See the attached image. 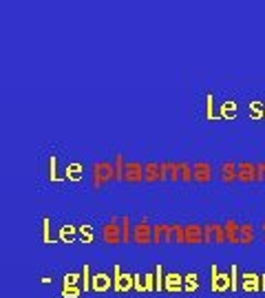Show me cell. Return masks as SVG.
I'll return each instance as SVG.
<instances>
[{
    "instance_id": "cell-1",
    "label": "cell",
    "mask_w": 265,
    "mask_h": 298,
    "mask_svg": "<svg viewBox=\"0 0 265 298\" xmlns=\"http://www.w3.org/2000/svg\"><path fill=\"white\" fill-rule=\"evenodd\" d=\"M99 239H102V243H106V245H120V243H124V241H122L120 216H111L106 223H102V228H99Z\"/></svg>"
},
{
    "instance_id": "cell-2",
    "label": "cell",
    "mask_w": 265,
    "mask_h": 298,
    "mask_svg": "<svg viewBox=\"0 0 265 298\" xmlns=\"http://www.w3.org/2000/svg\"><path fill=\"white\" fill-rule=\"evenodd\" d=\"M153 228L148 219H139L135 225H132V243L137 245H148L153 243Z\"/></svg>"
},
{
    "instance_id": "cell-3",
    "label": "cell",
    "mask_w": 265,
    "mask_h": 298,
    "mask_svg": "<svg viewBox=\"0 0 265 298\" xmlns=\"http://www.w3.org/2000/svg\"><path fill=\"white\" fill-rule=\"evenodd\" d=\"M210 290L217 292V294H223V292L232 290V281H230V274L221 272L217 265L210 267Z\"/></svg>"
},
{
    "instance_id": "cell-4",
    "label": "cell",
    "mask_w": 265,
    "mask_h": 298,
    "mask_svg": "<svg viewBox=\"0 0 265 298\" xmlns=\"http://www.w3.org/2000/svg\"><path fill=\"white\" fill-rule=\"evenodd\" d=\"M113 290L115 292H131L135 290V278L129 272H122L120 265L113 267Z\"/></svg>"
},
{
    "instance_id": "cell-5",
    "label": "cell",
    "mask_w": 265,
    "mask_h": 298,
    "mask_svg": "<svg viewBox=\"0 0 265 298\" xmlns=\"http://www.w3.org/2000/svg\"><path fill=\"white\" fill-rule=\"evenodd\" d=\"M261 172H259V164L252 162H239V181L243 183H257L261 181Z\"/></svg>"
},
{
    "instance_id": "cell-6",
    "label": "cell",
    "mask_w": 265,
    "mask_h": 298,
    "mask_svg": "<svg viewBox=\"0 0 265 298\" xmlns=\"http://www.w3.org/2000/svg\"><path fill=\"white\" fill-rule=\"evenodd\" d=\"M144 174H146V164L129 162V164H126V168H124V174H122V181H129V183L144 181Z\"/></svg>"
},
{
    "instance_id": "cell-7",
    "label": "cell",
    "mask_w": 265,
    "mask_h": 298,
    "mask_svg": "<svg viewBox=\"0 0 265 298\" xmlns=\"http://www.w3.org/2000/svg\"><path fill=\"white\" fill-rule=\"evenodd\" d=\"M241 292H248V294L261 292V274H257V272L241 274Z\"/></svg>"
},
{
    "instance_id": "cell-8",
    "label": "cell",
    "mask_w": 265,
    "mask_h": 298,
    "mask_svg": "<svg viewBox=\"0 0 265 298\" xmlns=\"http://www.w3.org/2000/svg\"><path fill=\"white\" fill-rule=\"evenodd\" d=\"M183 236H186V245H201L203 223H183Z\"/></svg>"
},
{
    "instance_id": "cell-9",
    "label": "cell",
    "mask_w": 265,
    "mask_h": 298,
    "mask_svg": "<svg viewBox=\"0 0 265 298\" xmlns=\"http://www.w3.org/2000/svg\"><path fill=\"white\" fill-rule=\"evenodd\" d=\"M217 174L223 183H232V181H239V164L234 162H223L217 168Z\"/></svg>"
},
{
    "instance_id": "cell-10",
    "label": "cell",
    "mask_w": 265,
    "mask_h": 298,
    "mask_svg": "<svg viewBox=\"0 0 265 298\" xmlns=\"http://www.w3.org/2000/svg\"><path fill=\"white\" fill-rule=\"evenodd\" d=\"M192 170H195L197 183H208L212 179V174H215V168H212V164H208V162H195L192 164Z\"/></svg>"
},
{
    "instance_id": "cell-11",
    "label": "cell",
    "mask_w": 265,
    "mask_h": 298,
    "mask_svg": "<svg viewBox=\"0 0 265 298\" xmlns=\"http://www.w3.org/2000/svg\"><path fill=\"white\" fill-rule=\"evenodd\" d=\"M168 179V174L164 172V166L159 162H148L146 164V174H144V181H164Z\"/></svg>"
},
{
    "instance_id": "cell-12",
    "label": "cell",
    "mask_w": 265,
    "mask_h": 298,
    "mask_svg": "<svg viewBox=\"0 0 265 298\" xmlns=\"http://www.w3.org/2000/svg\"><path fill=\"white\" fill-rule=\"evenodd\" d=\"M164 292H170V294H177V292H183V276L177 272L166 274L164 278Z\"/></svg>"
},
{
    "instance_id": "cell-13",
    "label": "cell",
    "mask_w": 265,
    "mask_h": 298,
    "mask_svg": "<svg viewBox=\"0 0 265 298\" xmlns=\"http://www.w3.org/2000/svg\"><path fill=\"white\" fill-rule=\"evenodd\" d=\"M225 225V234H228V243L232 245H241V223L236 219H228L223 221Z\"/></svg>"
},
{
    "instance_id": "cell-14",
    "label": "cell",
    "mask_w": 265,
    "mask_h": 298,
    "mask_svg": "<svg viewBox=\"0 0 265 298\" xmlns=\"http://www.w3.org/2000/svg\"><path fill=\"white\" fill-rule=\"evenodd\" d=\"M58 241L60 243H75L78 239V225H71V223H64L58 228Z\"/></svg>"
},
{
    "instance_id": "cell-15",
    "label": "cell",
    "mask_w": 265,
    "mask_h": 298,
    "mask_svg": "<svg viewBox=\"0 0 265 298\" xmlns=\"http://www.w3.org/2000/svg\"><path fill=\"white\" fill-rule=\"evenodd\" d=\"M239 115V104L234 99H225L219 106V120H236Z\"/></svg>"
},
{
    "instance_id": "cell-16",
    "label": "cell",
    "mask_w": 265,
    "mask_h": 298,
    "mask_svg": "<svg viewBox=\"0 0 265 298\" xmlns=\"http://www.w3.org/2000/svg\"><path fill=\"white\" fill-rule=\"evenodd\" d=\"M170 230H173V223H155L153 243H170Z\"/></svg>"
},
{
    "instance_id": "cell-17",
    "label": "cell",
    "mask_w": 265,
    "mask_h": 298,
    "mask_svg": "<svg viewBox=\"0 0 265 298\" xmlns=\"http://www.w3.org/2000/svg\"><path fill=\"white\" fill-rule=\"evenodd\" d=\"M108 183V179H106V174H104V170H102V166H99V162H95L91 166V186H93V190H99V188H104Z\"/></svg>"
},
{
    "instance_id": "cell-18",
    "label": "cell",
    "mask_w": 265,
    "mask_h": 298,
    "mask_svg": "<svg viewBox=\"0 0 265 298\" xmlns=\"http://www.w3.org/2000/svg\"><path fill=\"white\" fill-rule=\"evenodd\" d=\"M93 292H106V290H113V276L108 274L99 272V274H93V285H91Z\"/></svg>"
},
{
    "instance_id": "cell-19",
    "label": "cell",
    "mask_w": 265,
    "mask_h": 298,
    "mask_svg": "<svg viewBox=\"0 0 265 298\" xmlns=\"http://www.w3.org/2000/svg\"><path fill=\"white\" fill-rule=\"evenodd\" d=\"M82 177H84V166L82 164L71 162L64 168V179H69V181H82Z\"/></svg>"
},
{
    "instance_id": "cell-20",
    "label": "cell",
    "mask_w": 265,
    "mask_h": 298,
    "mask_svg": "<svg viewBox=\"0 0 265 298\" xmlns=\"http://www.w3.org/2000/svg\"><path fill=\"white\" fill-rule=\"evenodd\" d=\"M254 241H257V230H254V225L250 223V221L241 223V245H252Z\"/></svg>"
},
{
    "instance_id": "cell-21",
    "label": "cell",
    "mask_w": 265,
    "mask_h": 298,
    "mask_svg": "<svg viewBox=\"0 0 265 298\" xmlns=\"http://www.w3.org/2000/svg\"><path fill=\"white\" fill-rule=\"evenodd\" d=\"M132 221H131V216L129 214H122L120 216V228H122V241L124 243H129V241H132Z\"/></svg>"
},
{
    "instance_id": "cell-22",
    "label": "cell",
    "mask_w": 265,
    "mask_h": 298,
    "mask_svg": "<svg viewBox=\"0 0 265 298\" xmlns=\"http://www.w3.org/2000/svg\"><path fill=\"white\" fill-rule=\"evenodd\" d=\"M199 287H201V283H199V274L197 272H190L183 276V292H199Z\"/></svg>"
},
{
    "instance_id": "cell-23",
    "label": "cell",
    "mask_w": 265,
    "mask_h": 298,
    "mask_svg": "<svg viewBox=\"0 0 265 298\" xmlns=\"http://www.w3.org/2000/svg\"><path fill=\"white\" fill-rule=\"evenodd\" d=\"M248 113H250V120H265V102H250V108H248Z\"/></svg>"
},
{
    "instance_id": "cell-24",
    "label": "cell",
    "mask_w": 265,
    "mask_h": 298,
    "mask_svg": "<svg viewBox=\"0 0 265 298\" xmlns=\"http://www.w3.org/2000/svg\"><path fill=\"white\" fill-rule=\"evenodd\" d=\"M78 239L80 243H93L95 241V232L91 225H78Z\"/></svg>"
},
{
    "instance_id": "cell-25",
    "label": "cell",
    "mask_w": 265,
    "mask_h": 298,
    "mask_svg": "<svg viewBox=\"0 0 265 298\" xmlns=\"http://www.w3.org/2000/svg\"><path fill=\"white\" fill-rule=\"evenodd\" d=\"M49 179L53 183H58L64 179V174H60V170H58V157H55V155L49 157Z\"/></svg>"
},
{
    "instance_id": "cell-26",
    "label": "cell",
    "mask_w": 265,
    "mask_h": 298,
    "mask_svg": "<svg viewBox=\"0 0 265 298\" xmlns=\"http://www.w3.org/2000/svg\"><path fill=\"white\" fill-rule=\"evenodd\" d=\"M170 243L186 245V236H183V225L181 223H173V230H170Z\"/></svg>"
},
{
    "instance_id": "cell-27",
    "label": "cell",
    "mask_w": 265,
    "mask_h": 298,
    "mask_svg": "<svg viewBox=\"0 0 265 298\" xmlns=\"http://www.w3.org/2000/svg\"><path fill=\"white\" fill-rule=\"evenodd\" d=\"M206 120H219V111L215 108V97H212V93L206 95Z\"/></svg>"
},
{
    "instance_id": "cell-28",
    "label": "cell",
    "mask_w": 265,
    "mask_h": 298,
    "mask_svg": "<svg viewBox=\"0 0 265 298\" xmlns=\"http://www.w3.org/2000/svg\"><path fill=\"white\" fill-rule=\"evenodd\" d=\"M82 287V274H64L62 276V287Z\"/></svg>"
},
{
    "instance_id": "cell-29",
    "label": "cell",
    "mask_w": 265,
    "mask_h": 298,
    "mask_svg": "<svg viewBox=\"0 0 265 298\" xmlns=\"http://www.w3.org/2000/svg\"><path fill=\"white\" fill-rule=\"evenodd\" d=\"M179 170H181V181H195V170H192V164L179 162Z\"/></svg>"
},
{
    "instance_id": "cell-30",
    "label": "cell",
    "mask_w": 265,
    "mask_h": 298,
    "mask_svg": "<svg viewBox=\"0 0 265 298\" xmlns=\"http://www.w3.org/2000/svg\"><path fill=\"white\" fill-rule=\"evenodd\" d=\"M42 243H53V236H51V221H49V216H44L42 219Z\"/></svg>"
},
{
    "instance_id": "cell-31",
    "label": "cell",
    "mask_w": 265,
    "mask_h": 298,
    "mask_svg": "<svg viewBox=\"0 0 265 298\" xmlns=\"http://www.w3.org/2000/svg\"><path fill=\"white\" fill-rule=\"evenodd\" d=\"M93 285V274H91V267L84 265L82 267V292H88Z\"/></svg>"
},
{
    "instance_id": "cell-32",
    "label": "cell",
    "mask_w": 265,
    "mask_h": 298,
    "mask_svg": "<svg viewBox=\"0 0 265 298\" xmlns=\"http://www.w3.org/2000/svg\"><path fill=\"white\" fill-rule=\"evenodd\" d=\"M230 281H232L230 292H241V274H239V267H236V265L230 267Z\"/></svg>"
},
{
    "instance_id": "cell-33",
    "label": "cell",
    "mask_w": 265,
    "mask_h": 298,
    "mask_svg": "<svg viewBox=\"0 0 265 298\" xmlns=\"http://www.w3.org/2000/svg\"><path fill=\"white\" fill-rule=\"evenodd\" d=\"M215 243H219V245L228 243V234H225L223 223H215Z\"/></svg>"
},
{
    "instance_id": "cell-34",
    "label": "cell",
    "mask_w": 265,
    "mask_h": 298,
    "mask_svg": "<svg viewBox=\"0 0 265 298\" xmlns=\"http://www.w3.org/2000/svg\"><path fill=\"white\" fill-rule=\"evenodd\" d=\"M164 278H166L164 267L157 265V267H155V292H164Z\"/></svg>"
},
{
    "instance_id": "cell-35",
    "label": "cell",
    "mask_w": 265,
    "mask_h": 298,
    "mask_svg": "<svg viewBox=\"0 0 265 298\" xmlns=\"http://www.w3.org/2000/svg\"><path fill=\"white\" fill-rule=\"evenodd\" d=\"M203 243H215V221L203 223Z\"/></svg>"
},
{
    "instance_id": "cell-36",
    "label": "cell",
    "mask_w": 265,
    "mask_h": 298,
    "mask_svg": "<svg viewBox=\"0 0 265 298\" xmlns=\"http://www.w3.org/2000/svg\"><path fill=\"white\" fill-rule=\"evenodd\" d=\"M126 159H124V155H115V159H113V166H115V170H117V177H120V181H122V174H124V168H126Z\"/></svg>"
},
{
    "instance_id": "cell-37",
    "label": "cell",
    "mask_w": 265,
    "mask_h": 298,
    "mask_svg": "<svg viewBox=\"0 0 265 298\" xmlns=\"http://www.w3.org/2000/svg\"><path fill=\"white\" fill-rule=\"evenodd\" d=\"M82 294V287H62V298H80Z\"/></svg>"
},
{
    "instance_id": "cell-38",
    "label": "cell",
    "mask_w": 265,
    "mask_h": 298,
    "mask_svg": "<svg viewBox=\"0 0 265 298\" xmlns=\"http://www.w3.org/2000/svg\"><path fill=\"white\" fill-rule=\"evenodd\" d=\"M144 290L146 292H155V272L144 274Z\"/></svg>"
},
{
    "instance_id": "cell-39",
    "label": "cell",
    "mask_w": 265,
    "mask_h": 298,
    "mask_svg": "<svg viewBox=\"0 0 265 298\" xmlns=\"http://www.w3.org/2000/svg\"><path fill=\"white\" fill-rule=\"evenodd\" d=\"M168 179H173V181H181V170H179V162H175L173 170L168 172Z\"/></svg>"
},
{
    "instance_id": "cell-40",
    "label": "cell",
    "mask_w": 265,
    "mask_h": 298,
    "mask_svg": "<svg viewBox=\"0 0 265 298\" xmlns=\"http://www.w3.org/2000/svg\"><path fill=\"white\" fill-rule=\"evenodd\" d=\"M132 278H135V292H146L144 290V276H141V274H132Z\"/></svg>"
},
{
    "instance_id": "cell-41",
    "label": "cell",
    "mask_w": 265,
    "mask_h": 298,
    "mask_svg": "<svg viewBox=\"0 0 265 298\" xmlns=\"http://www.w3.org/2000/svg\"><path fill=\"white\" fill-rule=\"evenodd\" d=\"M259 172H261V177L265 179V164H259Z\"/></svg>"
},
{
    "instance_id": "cell-42",
    "label": "cell",
    "mask_w": 265,
    "mask_h": 298,
    "mask_svg": "<svg viewBox=\"0 0 265 298\" xmlns=\"http://www.w3.org/2000/svg\"><path fill=\"white\" fill-rule=\"evenodd\" d=\"M261 292H265V274H261Z\"/></svg>"
},
{
    "instance_id": "cell-43",
    "label": "cell",
    "mask_w": 265,
    "mask_h": 298,
    "mask_svg": "<svg viewBox=\"0 0 265 298\" xmlns=\"http://www.w3.org/2000/svg\"><path fill=\"white\" fill-rule=\"evenodd\" d=\"M261 230H263V236H265V219H263V223H261Z\"/></svg>"
}]
</instances>
